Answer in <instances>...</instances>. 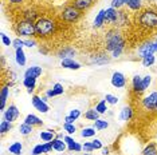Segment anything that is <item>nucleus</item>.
<instances>
[{
    "label": "nucleus",
    "instance_id": "f257e3e1",
    "mask_svg": "<svg viewBox=\"0 0 157 155\" xmlns=\"http://www.w3.org/2000/svg\"><path fill=\"white\" fill-rule=\"evenodd\" d=\"M103 45L106 52H112V58H118L125 48V39L121 35L120 30L110 27L103 35Z\"/></svg>",
    "mask_w": 157,
    "mask_h": 155
},
{
    "label": "nucleus",
    "instance_id": "f03ea898",
    "mask_svg": "<svg viewBox=\"0 0 157 155\" xmlns=\"http://www.w3.org/2000/svg\"><path fill=\"white\" fill-rule=\"evenodd\" d=\"M136 24L145 31L157 30V11L153 8H141L136 15Z\"/></svg>",
    "mask_w": 157,
    "mask_h": 155
},
{
    "label": "nucleus",
    "instance_id": "7ed1b4c3",
    "mask_svg": "<svg viewBox=\"0 0 157 155\" xmlns=\"http://www.w3.org/2000/svg\"><path fill=\"white\" fill-rule=\"evenodd\" d=\"M35 27H36V36L46 39L55 34L56 23L50 17H39L35 22Z\"/></svg>",
    "mask_w": 157,
    "mask_h": 155
},
{
    "label": "nucleus",
    "instance_id": "20e7f679",
    "mask_svg": "<svg viewBox=\"0 0 157 155\" xmlns=\"http://www.w3.org/2000/svg\"><path fill=\"white\" fill-rule=\"evenodd\" d=\"M16 32L17 35L23 38H34L36 36V27H35V22H31V20H19L16 23Z\"/></svg>",
    "mask_w": 157,
    "mask_h": 155
},
{
    "label": "nucleus",
    "instance_id": "39448f33",
    "mask_svg": "<svg viewBox=\"0 0 157 155\" xmlns=\"http://www.w3.org/2000/svg\"><path fill=\"white\" fill-rule=\"evenodd\" d=\"M82 15V11H79L78 8H75L73 4L67 5L63 8L62 13H60V19L66 23H75L79 20V17Z\"/></svg>",
    "mask_w": 157,
    "mask_h": 155
},
{
    "label": "nucleus",
    "instance_id": "423d86ee",
    "mask_svg": "<svg viewBox=\"0 0 157 155\" xmlns=\"http://www.w3.org/2000/svg\"><path fill=\"white\" fill-rule=\"evenodd\" d=\"M142 106H144L145 110H149V111L157 110V91L149 94L148 96H145L142 99Z\"/></svg>",
    "mask_w": 157,
    "mask_h": 155
},
{
    "label": "nucleus",
    "instance_id": "0eeeda50",
    "mask_svg": "<svg viewBox=\"0 0 157 155\" xmlns=\"http://www.w3.org/2000/svg\"><path fill=\"white\" fill-rule=\"evenodd\" d=\"M112 60V56H110L108 52L102 51V52H97L94 56H91L90 59V63L93 64H98V66H102V64H106Z\"/></svg>",
    "mask_w": 157,
    "mask_h": 155
},
{
    "label": "nucleus",
    "instance_id": "6e6552de",
    "mask_svg": "<svg viewBox=\"0 0 157 155\" xmlns=\"http://www.w3.org/2000/svg\"><path fill=\"white\" fill-rule=\"evenodd\" d=\"M31 102H33L34 108H35V110H38L39 112H42V114H46V112H48V110H50L48 104L46 103L44 99H40L38 95H34L33 99H31Z\"/></svg>",
    "mask_w": 157,
    "mask_h": 155
},
{
    "label": "nucleus",
    "instance_id": "1a4fd4ad",
    "mask_svg": "<svg viewBox=\"0 0 157 155\" xmlns=\"http://www.w3.org/2000/svg\"><path fill=\"white\" fill-rule=\"evenodd\" d=\"M155 44H153V41H146L142 45L138 47V55L141 56L142 59L145 58V56H149V55H155Z\"/></svg>",
    "mask_w": 157,
    "mask_h": 155
},
{
    "label": "nucleus",
    "instance_id": "9d476101",
    "mask_svg": "<svg viewBox=\"0 0 157 155\" xmlns=\"http://www.w3.org/2000/svg\"><path fill=\"white\" fill-rule=\"evenodd\" d=\"M112 86L116 88H124L126 86V78L122 72H114L112 76Z\"/></svg>",
    "mask_w": 157,
    "mask_h": 155
},
{
    "label": "nucleus",
    "instance_id": "9b49d317",
    "mask_svg": "<svg viewBox=\"0 0 157 155\" xmlns=\"http://www.w3.org/2000/svg\"><path fill=\"white\" fill-rule=\"evenodd\" d=\"M4 119L6 121H8V122H15L16 119H17V116H19V110H17V107L15 104H11L8 108L4 111Z\"/></svg>",
    "mask_w": 157,
    "mask_h": 155
},
{
    "label": "nucleus",
    "instance_id": "f8f14e48",
    "mask_svg": "<svg viewBox=\"0 0 157 155\" xmlns=\"http://www.w3.org/2000/svg\"><path fill=\"white\" fill-rule=\"evenodd\" d=\"M105 16H106V23L114 27L117 22V17H118V9H114L110 7V8L105 9Z\"/></svg>",
    "mask_w": 157,
    "mask_h": 155
},
{
    "label": "nucleus",
    "instance_id": "ddd939ff",
    "mask_svg": "<svg viewBox=\"0 0 157 155\" xmlns=\"http://www.w3.org/2000/svg\"><path fill=\"white\" fill-rule=\"evenodd\" d=\"M13 83H8L7 86H4L2 88V92H0V110H4L6 108V102L8 99V94H10V87H12Z\"/></svg>",
    "mask_w": 157,
    "mask_h": 155
},
{
    "label": "nucleus",
    "instance_id": "4468645a",
    "mask_svg": "<svg viewBox=\"0 0 157 155\" xmlns=\"http://www.w3.org/2000/svg\"><path fill=\"white\" fill-rule=\"evenodd\" d=\"M94 4V0H73V5L79 11H86Z\"/></svg>",
    "mask_w": 157,
    "mask_h": 155
},
{
    "label": "nucleus",
    "instance_id": "2eb2a0df",
    "mask_svg": "<svg viewBox=\"0 0 157 155\" xmlns=\"http://www.w3.org/2000/svg\"><path fill=\"white\" fill-rule=\"evenodd\" d=\"M132 87H133V91L136 94L144 92V88H142V78L140 75L133 76V79H132Z\"/></svg>",
    "mask_w": 157,
    "mask_h": 155
},
{
    "label": "nucleus",
    "instance_id": "dca6fc26",
    "mask_svg": "<svg viewBox=\"0 0 157 155\" xmlns=\"http://www.w3.org/2000/svg\"><path fill=\"white\" fill-rule=\"evenodd\" d=\"M62 67L63 68H69V70H79L81 64L74 60V59L67 58V59H62Z\"/></svg>",
    "mask_w": 157,
    "mask_h": 155
},
{
    "label": "nucleus",
    "instance_id": "f3484780",
    "mask_svg": "<svg viewBox=\"0 0 157 155\" xmlns=\"http://www.w3.org/2000/svg\"><path fill=\"white\" fill-rule=\"evenodd\" d=\"M23 84H24V87L27 88V92L31 94L35 90V87H36V78H31V76L24 78Z\"/></svg>",
    "mask_w": 157,
    "mask_h": 155
},
{
    "label": "nucleus",
    "instance_id": "a211bd4d",
    "mask_svg": "<svg viewBox=\"0 0 157 155\" xmlns=\"http://www.w3.org/2000/svg\"><path fill=\"white\" fill-rule=\"evenodd\" d=\"M124 4L132 11H140L142 8L141 0H124Z\"/></svg>",
    "mask_w": 157,
    "mask_h": 155
},
{
    "label": "nucleus",
    "instance_id": "6ab92c4d",
    "mask_svg": "<svg viewBox=\"0 0 157 155\" xmlns=\"http://www.w3.org/2000/svg\"><path fill=\"white\" fill-rule=\"evenodd\" d=\"M43 72L42 67H38V66H34V67H30L26 72H24V78L27 76H31V78H39Z\"/></svg>",
    "mask_w": 157,
    "mask_h": 155
},
{
    "label": "nucleus",
    "instance_id": "aec40b11",
    "mask_svg": "<svg viewBox=\"0 0 157 155\" xmlns=\"http://www.w3.org/2000/svg\"><path fill=\"white\" fill-rule=\"evenodd\" d=\"M39 13L35 11V9H33V8H28V9H26V11L23 12V19L24 20H31V22H36V20L39 19Z\"/></svg>",
    "mask_w": 157,
    "mask_h": 155
},
{
    "label": "nucleus",
    "instance_id": "412c9836",
    "mask_svg": "<svg viewBox=\"0 0 157 155\" xmlns=\"http://www.w3.org/2000/svg\"><path fill=\"white\" fill-rule=\"evenodd\" d=\"M52 149L55 151H59V153H62V151H65L67 149V144L65 142V139H60V138H55L52 140Z\"/></svg>",
    "mask_w": 157,
    "mask_h": 155
},
{
    "label": "nucleus",
    "instance_id": "4be33fe9",
    "mask_svg": "<svg viewBox=\"0 0 157 155\" xmlns=\"http://www.w3.org/2000/svg\"><path fill=\"white\" fill-rule=\"evenodd\" d=\"M24 123H27V124H31V126H42V124H43V121H42L40 118H38L36 115L30 114V115L26 116V119H24Z\"/></svg>",
    "mask_w": 157,
    "mask_h": 155
},
{
    "label": "nucleus",
    "instance_id": "5701e85b",
    "mask_svg": "<svg viewBox=\"0 0 157 155\" xmlns=\"http://www.w3.org/2000/svg\"><path fill=\"white\" fill-rule=\"evenodd\" d=\"M106 23V16H105V9H101L98 15L94 19V28H101Z\"/></svg>",
    "mask_w": 157,
    "mask_h": 155
},
{
    "label": "nucleus",
    "instance_id": "b1692460",
    "mask_svg": "<svg viewBox=\"0 0 157 155\" xmlns=\"http://www.w3.org/2000/svg\"><path fill=\"white\" fill-rule=\"evenodd\" d=\"M15 60L20 67L26 66V54H24L23 48H19V50H15Z\"/></svg>",
    "mask_w": 157,
    "mask_h": 155
},
{
    "label": "nucleus",
    "instance_id": "393cba45",
    "mask_svg": "<svg viewBox=\"0 0 157 155\" xmlns=\"http://www.w3.org/2000/svg\"><path fill=\"white\" fill-rule=\"evenodd\" d=\"M39 136L43 142H52L55 139V132L52 130H44V131H40Z\"/></svg>",
    "mask_w": 157,
    "mask_h": 155
},
{
    "label": "nucleus",
    "instance_id": "a878e982",
    "mask_svg": "<svg viewBox=\"0 0 157 155\" xmlns=\"http://www.w3.org/2000/svg\"><path fill=\"white\" fill-rule=\"evenodd\" d=\"M62 94H63V86L60 83H55L54 87L47 91V96H50V98L58 96V95H62Z\"/></svg>",
    "mask_w": 157,
    "mask_h": 155
},
{
    "label": "nucleus",
    "instance_id": "bb28decb",
    "mask_svg": "<svg viewBox=\"0 0 157 155\" xmlns=\"http://www.w3.org/2000/svg\"><path fill=\"white\" fill-rule=\"evenodd\" d=\"M75 55V50L71 47H63L62 50L58 52V56L60 59H67V58H71V56Z\"/></svg>",
    "mask_w": 157,
    "mask_h": 155
},
{
    "label": "nucleus",
    "instance_id": "cd10ccee",
    "mask_svg": "<svg viewBox=\"0 0 157 155\" xmlns=\"http://www.w3.org/2000/svg\"><path fill=\"white\" fill-rule=\"evenodd\" d=\"M79 116H81V111L79 110H71L70 114L65 118V123H71V124H74V122H75Z\"/></svg>",
    "mask_w": 157,
    "mask_h": 155
},
{
    "label": "nucleus",
    "instance_id": "c85d7f7f",
    "mask_svg": "<svg viewBox=\"0 0 157 155\" xmlns=\"http://www.w3.org/2000/svg\"><path fill=\"white\" fill-rule=\"evenodd\" d=\"M8 151L11 154H13V155H20V154H22V151H23L22 143H20V142H13L11 146L8 147Z\"/></svg>",
    "mask_w": 157,
    "mask_h": 155
},
{
    "label": "nucleus",
    "instance_id": "c756f323",
    "mask_svg": "<svg viewBox=\"0 0 157 155\" xmlns=\"http://www.w3.org/2000/svg\"><path fill=\"white\" fill-rule=\"evenodd\" d=\"M133 116V110L130 107H124L121 110V114H120V119L121 121H129V119Z\"/></svg>",
    "mask_w": 157,
    "mask_h": 155
},
{
    "label": "nucleus",
    "instance_id": "7c9ffc66",
    "mask_svg": "<svg viewBox=\"0 0 157 155\" xmlns=\"http://www.w3.org/2000/svg\"><path fill=\"white\" fill-rule=\"evenodd\" d=\"M142 155H157V146L156 143H149L142 151Z\"/></svg>",
    "mask_w": 157,
    "mask_h": 155
},
{
    "label": "nucleus",
    "instance_id": "2f4dec72",
    "mask_svg": "<svg viewBox=\"0 0 157 155\" xmlns=\"http://www.w3.org/2000/svg\"><path fill=\"white\" fill-rule=\"evenodd\" d=\"M33 128H34V126H31V124H27V123H22V124L19 126V131L22 135H30L31 132H33Z\"/></svg>",
    "mask_w": 157,
    "mask_h": 155
},
{
    "label": "nucleus",
    "instance_id": "473e14b6",
    "mask_svg": "<svg viewBox=\"0 0 157 155\" xmlns=\"http://www.w3.org/2000/svg\"><path fill=\"white\" fill-rule=\"evenodd\" d=\"M109 127L108 121H103V119H97L94 122V128L98 130V131H102V130H106Z\"/></svg>",
    "mask_w": 157,
    "mask_h": 155
},
{
    "label": "nucleus",
    "instance_id": "72a5a7b5",
    "mask_svg": "<svg viewBox=\"0 0 157 155\" xmlns=\"http://www.w3.org/2000/svg\"><path fill=\"white\" fill-rule=\"evenodd\" d=\"M99 115H101V114H99V112L95 110V108H94V110H89V111L85 112V118L89 119V121H94V122L97 121V119H99L98 118Z\"/></svg>",
    "mask_w": 157,
    "mask_h": 155
},
{
    "label": "nucleus",
    "instance_id": "f704fd0d",
    "mask_svg": "<svg viewBox=\"0 0 157 155\" xmlns=\"http://www.w3.org/2000/svg\"><path fill=\"white\" fill-rule=\"evenodd\" d=\"M11 128H12V123L8 122V121H6V119H3L2 123H0V132L6 134V132H8Z\"/></svg>",
    "mask_w": 157,
    "mask_h": 155
},
{
    "label": "nucleus",
    "instance_id": "c9c22d12",
    "mask_svg": "<svg viewBox=\"0 0 157 155\" xmlns=\"http://www.w3.org/2000/svg\"><path fill=\"white\" fill-rule=\"evenodd\" d=\"M95 110H97L99 114H105V112L108 111V102H106L105 99L98 102V104L95 106Z\"/></svg>",
    "mask_w": 157,
    "mask_h": 155
},
{
    "label": "nucleus",
    "instance_id": "e433bc0d",
    "mask_svg": "<svg viewBox=\"0 0 157 155\" xmlns=\"http://www.w3.org/2000/svg\"><path fill=\"white\" fill-rule=\"evenodd\" d=\"M95 128L94 127H87V128H83L81 132V135L83 136V138H91V136L95 135Z\"/></svg>",
    "mask_w": 157,
    "mask_h": 155
},
{
    "label": "nucleus",
    "instance_id": "4c0bfd02",
    "mask_svg": "<svg viewBox=\"0 0 157 155\" xmlns=\"http://www.w3.org/2000/svg\"><path fill=\"white\" fill-rule=\"evenodd\" d=\"M155 62H156V58H155V55H149V56H145L144 59H142V66L144 67H151L155 64Z\"/></svg>",
    "mask_w": 157,
    "mask_h": 155
},
{
    "label": "nucleus",
    "instance_id": "58836bf2",
    "mask_svg": "<svg viewBox=\"0 0 157 155\" xmlns=\"http://www.w3.org/2000/svg\"><path fill=\"white\" fill-rule=\"evenodd\" d=\"M65 142H66V144H67V150L69 151H74V147H75V140H74L71 136H65Z\"/></svg>",
    "mask_w": 157,
    "mask_h": 155
},
{
    "label": "nucleus",
    "instance_id": "ea45409f",
    "mask_svg": "<svg viewBox=\"0 0 157 155\" xmlns=\"http://www.w3.org/2000/svg\"><path fill=\"white\" fill-rule=\"evenodd\" d=\"M124 5V0H112V3H110V7L114 9H121Z\"/></svg>",
    "mask_w": 157,
    "mask_h": 155
},
{
    "label": "nucleus",
    "instance_id": "a19ab883",
    "mask_svg": "<svg viewBox=\"0 0 157 155\" xmlns=\"http://www.w3.org/2000/svg\"><path fill=\"white\" fill-rule=\"evenodd\" d=\"M12 47L15 48V50H19V48H23L24 47V40H22L20 38L15 39V40H12Z\"/></svg>",
    "mask_w": 157,
    "mask_h": 155
},
{
    "label": "nucleus",
    "instance_id": "79ce46f5",
    "mask_svg": "<svg viewBox=\"0 0 157 155\" xmlns=\"http://www.w3.org/2000/svg\"><path fill=\"white\" fill-rule=\"evenodd\" d=\"M105 100L108 102L109 104H117V103H118V98L114 96V95H112V94H106Z\"/></svg>",
    "mask_w": 157,
    "mask_h": 155
},
{
    "label": "nucleus",
    "instance_id": "37998d69",
    "mask_svg": "<svg viewBox=\"0 0 157 155\" xmlns=\"http://www.w3.org/2000/svg\"><path fill=\"white\" fill-rule=\"evenodd\" d=\"M151 83H152V76L151 75H146V76L142 78V88H144V91L151 86Z\"/></svg>",
    "mask_w": 157,
    "mask_h": 155
},
{
    "label": "nucleus",
    "instance_id": "c03bdc74",
    "mask_svg": "<svg viewBox=\"0 0 157 155\" xmlns=\"http://www.w3.org/2000/svg\"><path fill=\"white\" fill-rule=\"evenodd\" d=\"M63 128H65V131H67V134H74L77 131L75 126L71 124V123H65V124H63Z\"/></svg>",
    "mask_w": 157,
    "mask_h": 155
},
{
    "label": "nucleus",
    "instance_id": "a18cd8bd",
    "mask_svg": "<svg viewBox=\"0 0 157 155\" xmlns=\"http://www.w3.org/2000/svg\"><path fill=\"white\" fill-rule=\"evenodd\" d=\"M33 155H40V154H44L43 151V144H36V146L33 149Z\"/></svg>",
    "mask_w": 157,
    "mask_h": 155
},
{
    "label": "nucleus",
    "instance_id": "49530a36",
    "mask_svg": "<svg viewBox=\"0 0 157 155\" xmlns=\"http://www.w3.org/2000/svg\"><path fill=\"white\" fill-rule=\"evenodd\" d=\"M2 41H3V44H4V45H8V47H10V45H12V40H11V39H10L8 36H7L4 32H2Z\"/></svg>",
    "mask_w": 157,
    "mask_h": 155
},
{
    "label": "nucleus",
    "instance_id": "de8ad7c7",
    "mask_svg": "<svg viewBox=\"0 0 157 155\" xmlns=\"http://www.w3.org/2000/svg\"><path fill=\"white\" fill-rule=\"evenodd\" d=\"M91 146H93L94 150H101L102 149V142L99 139H94V140H91Z\"/></svg>",
    "mask_w": 157,
    "mask_h": 155
},
{
    "label": "nucleus",
    "instance_id": "09e8293b",
    "mask_svg": "<svg viewBox=\"0 0 157 155\" xmlns=\"http://www.w3.org/2000/svg\"><path fill=\"white\" fill-rule=\"evenodd\" d=\"M51 150H54V149H52V142H44L43 143V151H44V154L50 153Z\"/></svg>",
    "mask_w": 157,
    "mask_h": 155
},
{
    "label": "nucleus",
    "instance_id": "8fccbe9b",
    "mask_svg": "<svg viewBox=\"0 0 157 155\" xmlns=\"http://www.w3.org/2000/svg\"><path fill=\"white\" fill-rule=\"evenodd\" d=\"M82 147H83V151L85 153H91L93 150V146H91V142H85L83 144H82Z\"/></svg>",
    "mask_w": 157,
    "mask_h": 155
},
{
    "label": "nucleus",
    "instance_id": "3c124183",
    "mask_svg": "<svg viewBox=\"0 0 157 155\" xmlns=\"http://www.w3.org/2000/svg\"><path fill=\"white\" fill-rule=\"evenodd\" d=\"M24 45H26V47H35V45H36V41L35 40H33V39H27V40H24Z\"/></svg>",
    "mask_w": 157,
    "mask_h": 155
},
{
    "label": "nucleus",
    "instance_id": "603ef678",
    "mask_svg": "<svg viewBox=\"0 0 157 155\" xmlns=\"http://www.w3.org/2000/svg\"><path fill=\"white\" fill-rule=\"evenodd\" d=\"M8 2L11 3V4H16V5H17V4H22L24 0H8Z\"/></svg>",
    "mask_w": 157,
    "mask_h": 155
},
{
    "label": "nucleus",
    "instance_id": "864d4df0",
    "mask_svg": "<svg viewBox=\"0 0 157 155\" xmlns=\"http://www.w3.org/2000/svg\"><path fill=\"white\" fill-rule=\"evenodd\" d=\"M101 150H102V154L103 155H108L109 154V149H108V147H102Z\"/></svg>",
    "mask_w": 157,
    "mask_h": 155
},
{
    "label": "nucleus",
    "instance_id": "5fc2aeb1",
    "mask_svg": "<svg viewBox=\"0 0 157 155\" xmlns=\"http://www.w3.org/2000/svg\"><path fill=\"white\" fill-rule=\"evenodd\" d=\"M153 44H155V50H156V52H157V39L155 41H153Z\"/></svg>",
    "mask_w": 157,
    "mask_h": 155
},
{
    "label": "nucleus",
    "instance_id": "6e6d98bb",
    "mask_svg": "<svg viewBox=\"0 0 157 155\" xmlns=\"http://www.w3.org/2000/svg\"><path fill=\"white\" fill-rule=\"evenodd\" d=\"M83 155H90V154H83Z\"/></svg>",
    "mask_w": 157,
    "mask_h": 155
}]
</instances>
